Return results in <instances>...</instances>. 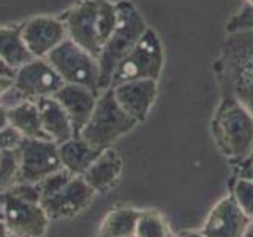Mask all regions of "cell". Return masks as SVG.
Wrapping results in <instances>:
<instances>
[{"label": "cell", "mask_w": 253, "mask_h": 237, "mask_svg": "<svg viewBox=\"0 0 253 237\" xmlns=\"http://www.w3.org/2000/svg\"><path fill=\"white\" fill-rule=\"evenodd\" d=\"M213 70L221 95L236 98L253 116V30L228 34Z\"/></svg>", "instance_id": "cell-1"}, {"label": "cell", "mask_w": 253, "mask_h": 237, "mask_svg": "<svg viewBox=\"0 0 253 237\" xmlns=\"http://www.w3.org/2000/svg\"><path fill=\"white\" fill-rule=\"evenodd\" d=\"M250 161H253V146H252V149H250V154H249V157L245 158V160H242L241 163H250Z\"/></svg>", "instance_id": "cell-36"}, {"label": "cell", "mask_w": 253, "mask_h": 237, "mask_svg": "<svg viewBox=\"0 0 253 237\" xmlns=\"http://www.w3.org/2000/svg\"><path fill=\"white\" fill-rule=\"evenodd\" d=\"M165 63L163 46L160 37L154 29H147L131 51L117 63L109 87L122 82L138 81V79H154L158 81Z\"/></svg>", "instance_id": "cell-6"}, {"label": "cell", "mask_w": 253, "mask_h": 237, "mask_svg": "<svg viewBox=\"0 0 253 237\" xmlns=\"http://www.w3.org/2000/svg\"><path fill=\"white\" fill-rule=\"evenodd\" d=\"M101 152V149L90 146L81 136H75L59 144V155L63 169H67L73 176H83Z\"/></svg>", "instance_id": "cell-18"}, {"label": "cell", "mask_w": 253, "mask_h": 237, "mask_svg": "<svg viewBox=\"0 0 253 237\" xmlns=\"http://www.w3.org/2000/svg\"><path fill=\"white\" fill-rule=\"evenodd\" d=\"M46 59L65 84L84 85L97 95L101 93L98 59L70 38L63 40Z\"/></svg>", "instance_id": "cell-7"}, {"label": "cell", "mask_w": 253, "mask_h": 237, "mask_svg": "<svg viewBox=\"0 0 253 237\" xmlns=\"http://www.w3.org/2000/svg\"><path fill=\"white\" fill-rule=\"evenodd\" d=\"M73 177V174H70L67 169H59V171H55L52 174H49L47 177H44L43 180H40L38 182V188H40V195H42V201L46 199V198H49L52 195H55L59 192L60 188H63L67 184H68V180Z\"/></svg>", "instance_id": "cell-25"}, {"label": "cell", "mask_w": 253, "mask_h": 237, "mask_svg": "<svg viewBox=\"0 0 253 237\" xmlns=\"http://www.w3.org/2000/svg\"><path fill=\"white\" fill-rule=\"evenodd\" d=\"M22 40L34 59H46L63 40L67 29L62 19L38 16L22 24Z\"/></svg>", "instance_id": "cell-13"}, {"label": "cell", "mask_w": 253, "mask_h": 237, "mask_svg": "<svg viewBox=\"0 0 253 237\" xmlns=\"http://www.w3.org/2000/svg\"><path fill=\"white\" fill-rule=\"evenodd\" d=\"M242 168L239 172V177H245V179H250L253 180V161L250 163H241Z\"/></svg>", "instance_id": "cell-30"}, {"label": "cell", "mask_w": 253, "mask_h": 237, "mask_svg": "<svg viewBox=\"0 0 253 237\" xmlns=\"http://www.w3.org/2000/svg\"><path fill=\"white\" fill-rule=\"evenodd\" d=\"M122 169L124 163L121 155L113 147H108L83 174V179L93 188L95 193H108L121 179Z\"/></svg>", "instance_id": "cell-16"}, {"label": "cell", "mask_w": 253, "mask_h": 237, "mask_svg": "<svg viewBox=\"0 0 253 237\" xmlns=\"http://www.w3.org/2000/svg\"><path fill=\"white\" fill-rule=\"evenodd\" d=\"M3 218V193H0V220Z\"/></svg>", "instance_id": "cell-35"}, {"label": "cell", "mask_w": 253, "mask_h": 237, "mask_svg": "<svg viewBox=\"0 0 253 237\" xmlns=\"http://www.w3.org/2000/svg\"><path fill=\"white\" fill-rule=\"evenodd\" d=\"M250 226H252V228H253V220H252V225H250Z\"/></svg>", "instance_id": "cell-39"}, {"label": "cell", "mask_w": 253, "mask_h": 237, "mask_svg": "<svg viewBox=\"0 0 253 237\" xmlns=\"http://www.w3.org/2000/svg\"><path fill=\"white\" fill-rule=\"evenodd\" d=\"M119 105L126 114L138 123L144 122L157 100L158 87L154 79H138V81L122 82L111 87Z\"/></svg>", "instance_id": "cell-14"}, {"label": "cell", "mask_w": 253, "mask_h": 237, "mask_svg": "<svg viewBox=\"0 0 253 237\" xmlns=\"http://www.w3.org/2000/svg\"><path fill=\"white\" fill-rule=\"evenodd\" d=\"M13 85V78H5V76H0V97L10 89Z\"/></svg>", "instance_id": "cell-32"}, {"label": "cell", "mask_w": 253, "mask_h": 237, "mask_svg": "<svg viewBox=\"0 0 253 237\" xmlns=\"http://www.w3.org/2000/svg\"><path fill=\"white\" fill-rule=\"evenodd\" d=\"M116 8L117 22L114 32L109 37L106 44L103 46L98 57L101 92L109 89L111 76H113L117 63L131 51V47L138 43V40L149 29L144 16L139 13V10L130 0H119V2H116Z\"/></svg>", "instance_id": "cell-4"}, {"label": "cell", "mask_w": 253, "mask_h": 237, "mask_svg": "<svg viewBox=\"0 0 253 237\" xmlns=\"http://www.w3.org/2000/svg\"><path fill=\"white\" fill-rule=\"evenodd\" d=\"M252 225L233 195H228L213 205L201 228L204 237H244Z\"/></svg>", "instance_id": "cell-12"}, {"label": "cell", "mask_w": 253, "mask_h": 237, "mask_svg": "<svg viewBox=\"0 0 253 237\" xmlns=\"http://www.w3.org/2000/svg\"><path fill=\"white\" fill-rule=\"evenodd\" d=\"M136 125L138 122L122 109L114 97L113 89L109 87L98 95L93 113L79 136L90 146L105 150L128 134Z\"/></svg>", "instance_id": "cell-5"}, {"label": "cell", "mask_w": 253, "mask_h": 237, "mask_svg": "<svg viewBox=\"0 0 253 237\" xmlns=\"http://www.w3.org/2000/svg\"><path fill=\"white\" fill-rule=\"evenodd\" d=\"M215 146L226 158L242 161L253 146V116L229 95H221L211 123Z\"/></svg>", "instance_id": "cell-3"}, {"label": "cell", "mask_w": 253, "mask_h": 237, "mask_svg": "<svg viewBox=\"0 0 253 237\" xmlns=\"http://www.w3.org/2000/svg\"><path fill=\"white\" fill-rule=\"evenodd\" d=\"M37 106L44 133L55 144H62L71 138H75V128L71 123L67 111L54 97L38 98Z\"/></svg>", "instance_id": "cell-17"}, {"label": "cell", "mask_w": 253, "mask_h": 237, "mask_svg": "<svg viewBox=\"0 0 253 237\" xmlns=\"http://www.w3.org/2000/svg\"><path fill=\"white\" fill-rule=\"evenodd\" d=\"M13 82L27 100L54 97L65 84L47 59H32L18 68Z\"/></svg>", "instance_id": "cell-11"}, {"label": "cell", "mask_w": 253, "mask_h": 237, "mask_svg": "<svg viewBox=\"0 0 253 237\" xmlns=\"http://www.w3.org/2000/svg\"><path fill=\"white\" fill-rule=\"evenodd\" d=\"M244 2H245V5H249V6L253 8V0H244Z\"/></svg>", "instance_id": "cell-38"}, {"label": "cell", "mask_w": 253, "mask_h": 237, "mask_svg": "<svg viewBox=\"0 0 253 237\" xmlns=\"http://www.w3.org/2000/svg\"><path fill=\"white\" fill-rule=\"evenodd\" d=\"M3 223L13 237H44L49 228V217L40 202L26 201L3 192Z\"/></svg>", "instance_id": "cell-9"}, {"label": "cell", "mask_w": 253, "mask_h": 237, "mask_svg": "<svg viewBox=\"0 0 253 237\" xmlns=\"http://www.w3.org/2000/svg\"><path fill=\"white\" fill-rule=\"evenodd\" d=\"M16 75V70L13 67H10L8 63L0 57V76H5V78H13L14 79Z\"/></svg>", "instance_id": "cell-29"}, {"label": "cell", "mask_w": 253, "mask_h": 237, "mask_svg": "<svg viewBox=\"0 0 253 237\" xmlns=\"http://www.w3.org/2000/svg\"><path fill=\"white\" fill-rule=\"evenodd\" d=\"M62 108L67 111L71 123L75 128V136H79L85 123L93 113L95 103H97L98 95L87 89L84 85L78 84H63L59 92L54 95Z\"/></svg>", "instance_id": "cell-15"}, {"label": "cell", "mask_w": 253, "mask_h": 237, "mask_svg": "<svg viewBox=\"0 0 253 237\" xmlns=\"http://www.w3.org/2000/svg\"><path fill=\"white\" fill-rule=\"evenodd\" d=\"M95 195L97 193L83 179V176H73L65 187L60 188L55 195L43 199L40 204L51 221L68 220L83 213L89 207Z\"/></svg>", "instance_id": "cell-10"}, {"label": "cell", "mask_w": 253, "mask_h": 237, "mask_svg": "<svg viewBox=\"0 0 253 237\" xmlns=\"http://www.w3.org/2000/svg\"><path fill=\"white\" fill-rule=\"evenodd\" d=\"M241 30H253V8L245 5L226 22V34Z\"/></svg>", "instance_id": "cell-26"}, {"label": "cell", "mask_w": 253, "mask_h": 237, "mask_svg": "<svg viewBox=\"0 0 253 237\" xmlns=\"http://www.w3.org/2000/svg\"><path fill=\"white\" fill-rule=\"evenodd\" d=\"M27 98L24 97V95L19 92V89L18 87L14 85V82H13V85L8 89L2 97H0V105H2L3 108H6V109H11V108H14V106H18V105H21L22 101H26Z\"/></svg>", "instance_id": "cell-27"}, {"label": "cell", "mask_w": 253, "mask_h": 237, "mask_svg": "<svg viewBox=\"0 0 253 237\" xmlns=\"http://www.w3.org/2000/svg\"><path fill=\"white\" fill-rule=\"evenodd\" d=\"M22 136L16 131L13 126H8V128L0 131V150L5 149H16L21 142Z\"/></svg>", "instance_id": "cell-28"}, {"label": "cell", "mask_w": 253, "mask_h": 237, "mask_svg": "<svg viewBox=\"0 0 253 237\" xmlns=\"http://www.w3.org/2000/svg\"><path fill=\"white\" fill-rule=\"evenodd\" d=\"M19 158L18 182L38 184L49 174L62 169L59 144L49 139L22 138L16 147Z\"/></svg>", "instance_id": "cell-8"}, {"label": "cell", "mask_w": 253, "mask_h": 237, "mask_svg": "<svg viewBox=\"0 0 253 237\" xmlns=\"http://www.w3.org/2000/svg\"><path fill=\"white\" fill-rule=\"evenodd\" d=\"M244 237H253V228H252V226L249 228V231L245 233V236H244Z\"/></svg>", "instance_id": "cell-37"}, {"label": "cell", "mask_w": 253, "mask_h": 237, "mask_svg": "<svg viewBox=\"0 0 253 237\" xmlns=\"http://www.w3.org/2000/svg\"><path fill=\"white\" fill-rule=\"evenodd\" d=\"M60 19L65 24L67 38L98 59L114 32L117 8L111 0H81Z\"/></svg>", "instance_id": "cell-2"}, {"label": "cell", "mask_w": 253, "mask_h": 237, "mask_svg": "<svg viewBox=\"0 0 253 237\" xmlns=\"http://www.w3.org/2000/svg\"><path fill=\"white\" fill-rule=\"evenodd\" d=\"M19 158L16 149L0 150V193L6 192L18 182Z\"/></svg>", "instance_id": "cell-23"}, {"label": "cell", "mask_w": 253, "mask_h": 237, "mask_svg": "<svg viewBox=\"0 0 253 237\" xmlns=\"http://www.w3.org/2000/svg\"><path fill=\"white\" fill-rule=\"evenodd\" d=\"M0 57L14 70L34 59L22 40L21 26L0 27Z\"/></svg>", "instance_id": "cell-21"}, {"label": "cell", "mask_w": 253, "mask_h": 237, "mask_svg": "<svg viewBox=\"0 0 253 237\" xmlns=\"http://www.w3.org/2000/svg\"><path fill=\"white\" fill-rule=\"evenodd\" d=\"M0 237H11L10 231H8L6 225L3 223V220H0Z\"/></svg>", "instance_id": "cell-34"}, {"label": "cell", "mask_w": 253, "mask_h": 237, "mask_svg": "<svg viewBox=\"0 0 253 237\" xmlns=\"http://www.w3.org/2000/svg\"><path fill=\"white\" fill-rule=\"evenodd\" d=\"M8 118H10V126H13L22 138L49 139L43 130L35 100H26L21 105L8 109Z\"/></svg>", "instance_id": "cell-19"}, {"label": "cell", "mask_w": 253, "mask_h": 237, "mask_svg": "<svg viewBox=\"0 0 253 237\" xmlns=\"http://www.w3.org/2000/svg\"><path fill=\"white\" fill-rule=\"evenodd\" d=\"M134 237H176L172 234L168 221L155 209L141 210Z\"/></svg>", "instance_id": "cell-22"}, {"label": "cell", "mask_w": 253, "mask_h": 237, "mask_svg": "<svg viewBox=\"0 0 253 237\" xmlns=\"http://www.w3.org/2000/svg\"><path fill=\"white\" fill-rule=\"evenodd\" d=\"M236 202L249 218L253 220V180L245 177H237L233 187V193Z\"/></svg>", "instance_id": "cell-24"}, {"label": "cell", "mask_w": 253, "mask_h": 237, "mask_svg": "<svg viewBox=\"0 0 253 237\" xmlns=\"http://www.w3.org/2000/svg\"><path fill=\"white\" fill-rule=\"evenodd\" d=\"M176 237H204L201 231H182Z\"/></svg>", "instance_id": "cell-33"}, {"label": "cell", "mask_w": 253, "mask_h": 237, "mask_svg": "<svg viewBox=\"0 0 253 237\" xmlns=\"http://www.w3.org/2000/svg\"><path fill=\"white\" fill-rule=\"evenodd\" d=\"M141 209L116 207L109 210L98 226L97 237H134Z\"/></svg>", "instance_id": "cell-20"}, {"label": "cell", "mask_w": 253, "mask_h": 237, "mask_svg": "<svg viewBox=\"0 0 253 237\" xmlns=\"http://www.w3.org/2000/svg\"><path fill=\"white\" fill-rule=\"evenodd\" d=\"M10 126V118H8V109L0 105V131Z\"/></svg>", "instance_id": "cell-31"}]
</instances>
